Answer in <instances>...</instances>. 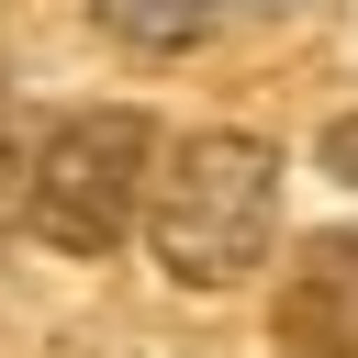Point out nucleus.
<instances>
[{
  "label": "nucleus",
  "mask_w": 358,
  "mask_h": 358,
  "mask_svg": "<svg viewBox=\"0 0 358 358\" xmlns=\"http://www.w3.org/2000/svg\"><path fill=\"white\" fill-rule=\"evenodd\" d=\"M280 235V157L257 134H179L145 179V246L168 257V280L224 291L268 257Z\"/></svg>",
  "instance_id": "f257e3e1"
},
{
  "label": "nucleus",
  "mask_w": 358,
  "mask_h": 358,
  "mask_svg": "<svg viewBox=\"0 0 358 358\" xmlns=\"http://www.w3.org/2000/svg\"><path fill=\"white\" fill-rule=\"evenodd\" d=\"M145 179H157V123L123 101H78L34 134L22 235H45L56 257H112L123 224H145Z\"/></svg>",
  "instance_id": "f03ea898"
},
{
  "label": "nucleus",
  "mask_w": 358,
  "mask_h": 358,
  "mask_svg": "<svg viewBox=\"0 0 358 358\" xmlns=\"http://www.w3.org/2000/svg\"><path fill=\"white\" fill-rule=\"evenodd\" d=\"M268 324H280L291 358H358V224L302 235V257H291Z\"/></svg>",
  "instance_id": "7ed1b4c3"
},
{
  "label": "nucleus",
  "mask_w": 358,
  "mask_h": 358,
  "mask_svg": "<svg viewBox=\"0 0 358 358\" xmlns=\"http://www.w3.org/2000/svg\"><path fill=\"white\" fill-rule=\"evenodd\" d=\"M90 22H101L112 45H145V56H179V45H201V34L224 22V0H90Z\"/></svg>",
  "instance_id": "20e7f679"
},
{
  "label": "nucleus",
  "mask_w": 358,
  "mask_h": 358,
  "mask_svg": "<svg viewBox=\"0 0 358 358\" xmlns=\"http://www.w3.org/2000/svg\"><path fill=\"white\" fill-rule=\"evenodd\" d=\"M22 168H34V134H22V112L0 101V235L22 224Z\"/></svg>",
  "instance_id": "39448f33"
}]
</instances>
